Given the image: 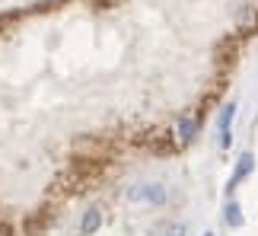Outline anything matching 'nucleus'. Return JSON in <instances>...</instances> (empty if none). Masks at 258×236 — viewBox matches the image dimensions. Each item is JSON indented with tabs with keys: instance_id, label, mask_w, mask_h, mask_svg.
<instances>
[{
	"instance_id": "f257e3e1",
	"label": "nucleus",
	"mask_w": 258,
	"mask_h": 236,
	"mask_svg": "<svg viewBox=\"0 0 258 236\" xmlns=\"http://www.w3.org/2000/svg\"><path fill=\"white\" fill-rule=\"evenodd\" d=\"M258 0H35L0 13V236H45L141 153L188 147Z\"/></svg>"
}]
</instances>
